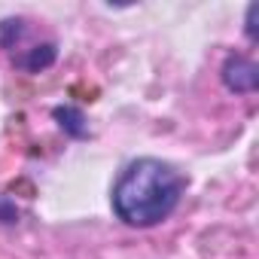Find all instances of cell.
Segmentation results:
<instances>
[{
  "label": "cell",
  "instance_id": "obj_2",
  "mask_svg": "<svg viewBox=\"0 0 259 259\" xmlns=\"http://www.w3.org/2000/svg\"><path fill=\"white\" fill-rule=\"evenodd\" d=\"M223 82H226L229 92H238V95L256 92L259 89V67H256V61H250L244 55H229L226 64H223Z\"/></svg>",
  "mask_w": 259,
  "mask_h": 259
},
{
  "label": "cell",
  "instance_id": "obj_3",
  "mask_svg": "<svg viewBox=\"0 0 259 259\" xmlns=\"http://www.w3.org/2000/svg\"><path fill=\"white\" fill-rule=\"evenodd\" d=\"M52 116L58 119V125L64 128L70 138H85L89 135V122H85L82 110H76V107H55Z\"/></svg>",
  "mask_w": 259,
  "mask_h": 259
},
{
  "label": "cell",
  "instance_id": "obj_5",
  "mask_svg": "<svg viewBox=\"0 0 259 259\" xmlns=\"http://www.w3.org/2000/svg\"><path fill=\"white\" fill-rule=\"evenodd\" d=\"M256 16H259V7L250 4V7H247V37H250V40H256Z\"/></svg>",
  "mask_w": 259,
  "mask_h": 259
},
{
  "label": "cell",
  "instance_id": "obj_1",
  "mask_svg": "<svg viewBox=\"0 0 259 259\" xmlns=\"http://www.w3.org/2000/svg\"><path fill=\"white\" fill-rule=\"evenodd\" d=\"M186 192V177L162 159H135L113 186V213L135 229L165 223Z\"/></svg>",
  "mask_w": 259,
  "mask_h": 259
},
{
  "label": "cell",
  "instance_id": "obj_4",
  "mask_svg": "<svg viewBox=\"0 0 259 259\" xmlns=\"http://www.w3.org/2000/svg\"><path fill=\"white\" fill-rule=\"evenodd\" d=\"M55 61V43H43V46H34V49H28V55L25 58H19L16 64L22 67V70H28V73H40L43 67H49Z\"/></svg>",
  "mask_w": 259,
  "mask_h": 259
}]
</instances>
